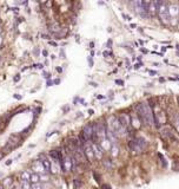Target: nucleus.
Masks as SVG:
<instances>
[{"label": "nucleus", "instance_id": "26", "mask_svg": "<svg viewBox=\"0 0 179 189\" xmlns=\"http://www.w3.org/2000/svg\"><path fill=\"white\" fill-rule=\"evenodd\" d=\"M74 187H75V188H79V187H80L79 180H75V181H74Z\"/></svg>", "mask_w": 179, "mask_h": 189}, {"label": "nucleus", "instance_id": "17", "mask_svg": "<svg viewBox=\"0 0 179 189\" xmlns=\"http://www.w3.org/2000/svg\"><path fill=\"white\" fill-rule=\"evenodd\" d=\"M30 182H32V183H39V182H40V178H39V174L32 173L31 177H30Z\"/></svg>", "mask_w": 179, "mask_h": 189}, {"label": "nucleus", "instance_id": "35", "mask_svg": "<svg viewBox=\"0 0 179 189\" xmlns=\"http://www.w3.org/2000/svg\"><path fill=\"white\" fill-rule=\"evenodd\" d=\"M42 54H44V56H47V51H46V50H44V51H42Z\"/></svg>", "mask_w": 179, "mask_h": 189}, {"label": "nucleus", "instance_id": "23", "mask_svg": "<svg viewBox=\"0 0 179 189\" xmlns=\"http://www.w3.org/2000/svg\"><path fill=\"white\" fill-rule=\"evenodd\" d=\"M11 183H12V178H11V177L5 178V181H4V187H5V188H7V187H8Z\"/></svg>", "mask_w": 179, "mask_h": 189}, {"label": "nucleus", "instance_id": "27", "mask_svg": "<svg viewBox=\"0 0 179 189\" xmlns=\"http://www.w3.org/2000/svg\"><path fill=\"white\" fill-rule=\"evenodd\" d=\"M109 56H112L110 51H104V57H109Z\"/></svg>", "mask_w": 179, "mask_h": 189}, {"label": "nucleus", "instance_id": "1", "mask_svg": "<svg viewBox=\"0 0 179 189\" xmlns=\"http://www.w3.org/2000/svg\"><path fill=\"white\" fill-rule=\"evenodd\" d=\"M137 111H138V118H139V122H144L146 125H152L153 123V112L151 110V107L148 105V103H143V104H139L137 107Z\"/></svg>", "mask_w": 179, "mask_h": 189}, {"label": "nucleus", "instance_id": "15", "mask_svg": "<svg viewBox=\"0 0 179 189\" xmlns=\"http://www.w3.org/2000/svg\"><path fill=\"white\" fill-rule=\"evenodd\" d=\"M162 134H163V136L167 137V138H174V140H176V136H174L173 131L170 129V128H164V129L162 130Z\"/></svg>", "mask_w": 179, "mask_h": 189}, {"label": "nucleus", "instance_id": "37", "mask_svg": "<svg viewBox=\"0 0 179 189\" xmlns=\"http://www.w3.org/2000/svg\"><path fill=\"white\" fill-rule=\"evenodd\" d=\"M140 65H143V63H142V64H136V66H134V67H136V69H138V67H140Z\"/></svg>", "mask_w": 179, "mask_h": 189}, {"label": "nucleus", "instance_id": "24", "mask_svg": "<svg viewBox=\"0 0 179 189\" xmlns=\"http://www.w3.org/2000/svg\"><path fill=\"white\" fill-rule=\"evenodd\" d=\"M104 164H105L106 168L113 167V164H112V161H110V160H106V161H104Z\"/></svg>", "mask_w": 179, "mask_h": 189}, {"label": "nucleus", "instance_id": "19", "mask_svg": "<svg viewBox=\"0 0 179 189\" xmlns=\"http://www.w3.org/2000/svg\"><path fill=\"white\" fill-rule=\"evenodd\" d=\"M39 178H40V182H47V181H48V175H46V173L40 174V175H39Z\"/></svg>", "mask_w": 179, "mask_h": 189}, {"label": "nucleus", "instance_id": "16", "mask_svg": "<svg viewBox=\"0 0 179 189\" xmlns=\"http://www.w3.org/2000/svg\"><path fill=\"white\" fill-rule=\"evenodd\" d=\"M41 163H42V166H44V168H45V172L48 173V172L51 170V164H52L51 161H50L48 158H44V160L41 161Z\"/></svg>", "mask_w": 179, "mask_h": 189}, {"label": "nucleus", "instance_id": "34", "mask_svg": "<svg viewBox=\"0 0 179 189\" xmlns=\"http://www.w3.org/2000/svg\"><path fill=\"white\" fill-rule=\"evenodd\" d=\"M89 63H90V65L92 66V57H90V58H89Z\"/></svg>", "mask_w": 179, "mask_h": 189}, {"label": "nucleus", "instance_id": "21", "mask_svg": "<svg viewBox=\"0 0 179 189\" xmlns=\"http://www.w3.org/2000/svg\"><path fill=\"white\" fill-rule=\"evenodd\" d=\"M31 189H44V187H42V184L39 182V183H32Z\"/></svg>", "mask_w": 179, "mask_h": 189}, {"label": "nucleus", "instance_id": "40", "mask_svg": "<svg viewBox=\"0 0 179 189\" xmlns=\"http://www.w3.org/2000/svg\"><path fill=\"white\" fill-rule=\"evenodd\" d=\"M0 22H1V19H0Z\"/></svg>", "mask_w": 179, "mask_h": 189}, {"label": "nucleus", "instance_id": "9", "mask_svg": "<svg viewBox=\"0 0 179 189\" xmlns=\"http://www.w3.org/2000/svg\"><path fill=\"white\" fill-rule=\"evenodd\" d=\"M32 170L36 174H45L46 172H45V168H44V166H42V163L40 160H37L36 162L33 163V167H32Z\"/></svg>", "mask_w": 179, "mask_h": 189}, {"label": "nucleus", "instance_id": "3", "mask_svg": "<svg viewBox=\"0 0 179 189\" xmlns=\"http://www.w3.org/2000/svg\"><path fill=\"white\" fill-rule=\"evenodd\" d=\"M167 4L166 2H163V1H160L159 2V6H158V12L159 14V18H160V20L164 22V24H170L171 22V17L169 14V10H167Z\"/></svg>", "mask_w": 179, "mask_h": 189}, {"label": "nucleus", "instance_id": "28", "mask_svg": "<svg viewBox=\"0 0 179 189\" xmlns=\"http://www.w3.org/2000/svg\"><path fill=\"white\" fill-rule=\"evenodd\" d=\"M123 17H125V18H126L127 20H131V18H130V17L127 16V14H125V13H123Z\"/></svg>", "mask_w": 179, "mask_h": 189}, {"label": "nucleus", "instance_id": "7", "mask_svg": "<svg viewBox=\"0 0 179 189\" xmlns=\"http://www.w3.org/2000/svg\"><path fill=\"white\" fill-rule=\"evenodd\" d=\"M83 151H84V155L87 160H93L94 158V155H93V150H92V146L90 144L89 142H86L84 144V148H83Z\"/></svg>", "mask_w": 179, "mask_h": 189}, {"label": "nucleus", "instance_id": "10", "mask_svg": "<svg viewBox=\"0 0 179 189\" xmlns=\"http://www.w3.org/2000/svg\"><path fill=\"white\" fill-rule=\"evenodd\" d=\"M118 121H119V124L124 128V129H126L130 127V123H131V121H130V117L127 116L126 113H123L121 116H119V118H118Z\"/></svg>", "mask_w": 179, "mask_h": 189}, {"label": "nucleus", "instance_id": "36", "mask_svg": "<svg viewBox=\"0 0 179 189\" xmlns=\"http://www.w3.org/2000/svg\"><path fill=\"white\" fill-rule=\"evenodd\" d=\"M37 67H39V69H42V64H38V65H36Z\"/></svg>", "mask_w": 179, "mask_h": 189}, {"label": "nucleus", "instance_id": "4", "mask_svg": "<svg viewBox=\"0 0 179 189\" xmlns=\"http://www.w3.org/2000/svg\"><path fill=\"white\" fill-rule=\"evenodd\" d=\"M81 137L84 138L86 142L91 140H97L98 137L94 132V124H86L83 128V132H81Z\"/></svg>", "mask_w": 179, "mask_h": 189}, {"label": "nucleus", "instance_id": "29", "mask_svg": "<svg viewBox=\"0 0 179 189\" xmlns=\"http://www.w3.org/2000/svg\"><path fill=\"white\" fill-rule=\"evenodd\" d=\"M116 83H117V84H124V82H123V81H120V79H117V81H116Z\"/></svg>", "mask_w": 179, "mask_h": 189}, {"label": "nucleus", "instance_id": "5", "mask_svg": "<svg viewBox=\"0 0 179 189\" xmlns=\"http://www.w3.org/2000/svg\"><path fill=\"white\" fill-rule=\"evenodd\" d=\"M132 6L134 8V11L137 12L139 16L146 18L148 14V2L146 1H132Z\"/></svg>", "mask_w": 179, "mask_h": 189}, {"label": "nucleus", "instance_id": "20", "mask_svg": "<svg viewBox=\"0 0 179 189\" xmlns=\"http://www.w3.org/2000/svg\"><path fill=\"white\" fill-rule=\"evenodd\" d=\"M51 31H54V32H57V31H59V28H60V26H59V24H57V22H53L52 25H51Z\"/></svg>", "mask_w": 179, "mask_h": 189}, {"label": "nucleus", "instance_id": "12", "mask_svg": "<svg viewBox=\"0 0 179 189\" xmlns=\"http://www.w3.org/2000/svg\"><path fill=\"white\" fill-rule=\"evenodd\" d=\"M167 10H169V14L171 17V20L172 19H177V16H178V6L176 4H172V5L167 6Z\"/></svg>", "mask_w": 179, "mask_h": 189}, {"label": "nucleus", "instance_id": "14", "mask_svg": "<svg viewBox=\"0 0 179 189\" xmlns=\"http://www.w3.org/2000/svg\"><path fill=\"white\" fill-rule=\"evenodd\" d=\"M32 175V172L31 170H24L20 175V178L22 182H30V177Z\"/></svg>", "mask_w": 179, "mask_h": 189}, {"label": "nucleus", "instance_id": "13", "mask_svg": "<svg viewBox=\"0 0 179 189\" xmlns=\"http://www.w3.org/2000/svg\"><path fill=\"white\" fill-rule=\"evenodd\" d=\"M112 144H111L110 140L107 137H104L103 141H101V144H100V148L103 149V151H106V150H110Z\"/></svg>", "mask_w": 179, "mask_h": 189}, {"label": "nucleus", "instance_id": "11", "mask_svg": "<svg viewBox=\"0 0 179 189\" xmlns=\"http://www.w3.org/2000/svg\"><path fill=\"white\" fill-rule=\"evenodd\" d=\"M92 150H93V155H94L95 158H98V160L103 158L104 151H103V149L100 148V146L98 143H93V144H92Z\"/></svg>", "mask_w": 179, "mask_h": 189}, {"label": "nucleus", "instance_id": "32", "mask_svg": "<svg viewBox=\"0 0 179 189\" xmlns=\"http://www.w3.org/2000/svg\"><path fill=\"white\" fill-rule=\"evenodd\" d=\"M4 155H5V154H4V152H2V151H0V160H1V158H2V157H4Z\"/></svg>", "mask_w": 179, "mask_h": 189}, {"label": "nucleus", "instance_id": "25", "mask_svg": "<svg viewBox=\"0 0 179 189\" xmlns=\"http://www.w3.org/2000/svg\"><path fill=\"white\" fill-rule=\"evenodd\" d=\"M22 189H31L30 182H22Z\"/></svg>", "mask_w": 179, "mask_h": 189}, {"label": "nucleus", "instance_id": "6", "mask_svg": "<svg viewBox=\"0 0 179 189\" xmlns=\"http://www.w3.org/2000/svg\"><path fill=\"white\" fill-rule=\"evenodd\" d=\"M94 132L97 137H101L104 138L106 137V125L103 122H98L94 124Z\"/></svg>", "mask_w": 179, "mask_h": 189}, {"label": "nucleus", "instance_id": "31", "mask_svg": "<svg viewBox=\"0 0 179 189\" xmlns=\"http://www.w3.org/2000/svg\"><path fill=\"white\" fill-rule=\"evenodd\" d=\"M19 79H20V76H17L16 78H14V82H18Z\"/></svg>", "mask_w": 179, "mask_h": 189}, {"label": "nucleus", "instance_id": "18", "mask_svg": "<svg viewBox=\"0 0 179 189\" xmlns=\"http://www.w3.org/2000/svg\"><path fill=\"white\" fill-rule=\"evenodd\" d=\"M111 154H112L114 157L118 156V154H119V149H118V147H117L116 143H113V146L111 147Z\"/></svg>", "mask_w": 179, "mask_h": 189}, {"label": "nucleus", "instance_id": "33", "mask_svg": "<svg viewBox=\"0 0 179 189\" xmlns=\"http://www.w3.org/2000/svg\"><path fill=\"white\" fill-rule=\"evenodd\" d=\"M148 72H150V75H156V73H157V72H156V71H148Z\"/></svg>", "mask_w": 179, "mask_h": 189}, {"label": "nucleus", "instance_id": "2", "mask_svg": "<svg viewBox=\"0 0 179 189\" xmlns=\"http://www.w3.org/2000/svg\"><path fill=\"white\" fill-rule=\"evenodd\" d=\"M146 146H148V143H146V141L144 140L143 137H137V138L132 140L130 142V144H128L130 150L133 154H140V152H143L146 149Z\"/></svg>", "mask_w": 179, "mask_h": 189}, {"label": "nucleus", "instance_id": "8", "mask_svg": "<svg viewBox=\"0 0 179 189\" xmlns=\"http://www.w3.org/2000/svg\"><path fill=\"white\" fill-rule=\"evenodd\" d=\"M61 167H63V169H65V172H70V170L72 169V167H73V160H72V157L66 155L65 158H63Z\"/></svg>", "mask_w": 179, "mask_h": 189}, {"label": "nucleus", "instance_id": "38", "mask_svg": "<svg viewBox=\"0 0 179 189\" xmlns=\"http://www.w3.org/2000/svg\"><path fill=\"white\" fill-rule=\"evenodd\" d=\"M1 44H2V37H1V34H0V46H1Z\"/></svg>", "mask_w": 179, "mask_h": 189}, {"label": "nucleus", "instance_id": "39", "mask_svg": "<svg viewBox=\"0 0 179 189\" xmlns=\"http://www.w3.org/2000/svg\"><path fill=\"white\" fill-rule=\"evenodd\" d=\"M107 46H109V49H110V46H111V40H109V42H107Z\"/></svg>", "mask_w": 179, "mask_h": 189}, {"label": "nucleus", "instance_id": "22", "mask_svg": "<svg viewBox=\"0 0 179 189\" xmlns=\"http://www.w3.org/2000/svg\"><path fill=\"white\" fill-rule=\"evenodd\" d=\"M173 124L176 127V129H177V127H178V113L177 112L173 113Z\"/></svg>", "mask_w": 179, "mask_h": 189}, {"label": "nucleus", "instance_id": "30", "mask_svg": "<svg viewBox=\"0 0 179 189\" xmlns=\"http://www.w3.org/2000/svg\"><path fill=\"white\" fill-rule=\"evenodd\" d=\"M52 84H53V82H52V81H48V82H47V87H51Z\"/></svg>", "mask_w": 179, "mask_h": 189}]
</instances>
